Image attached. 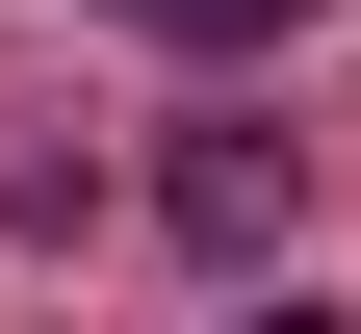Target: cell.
I'll return each mask as SVG.
<instances>
[{
	"label": "cell",
	"mask_w": 361,
	"mask_h": 334,
	"mask_svg": "<svg viewBox=\"0 0 361 334\" xmlns=\"http://www.w3.org/2000/svg\"><path fill=\"white\" fill-rule=\"evenodd\" d=\"M155 231H180V257H284V231H310V155H284V129H180V155H155Z\"/></svg>",
	"instance_id": "6da1fadb"
},
{
	"label": "cell",
	"mask_w": 361,
	"mask_h": 334,
	"mask_svg": "<svg viewBox=\"0 0 361 334\" xmlns=\"http://www.w3.org/2000/svg\"><path fill=\"white\" fill-rule=\"evenodd\" d=\"M104 26H155V52H284L310 0H104Z\"/></svg>",
	"instance_id": "7a4b0ae2"
}]
</instances>
